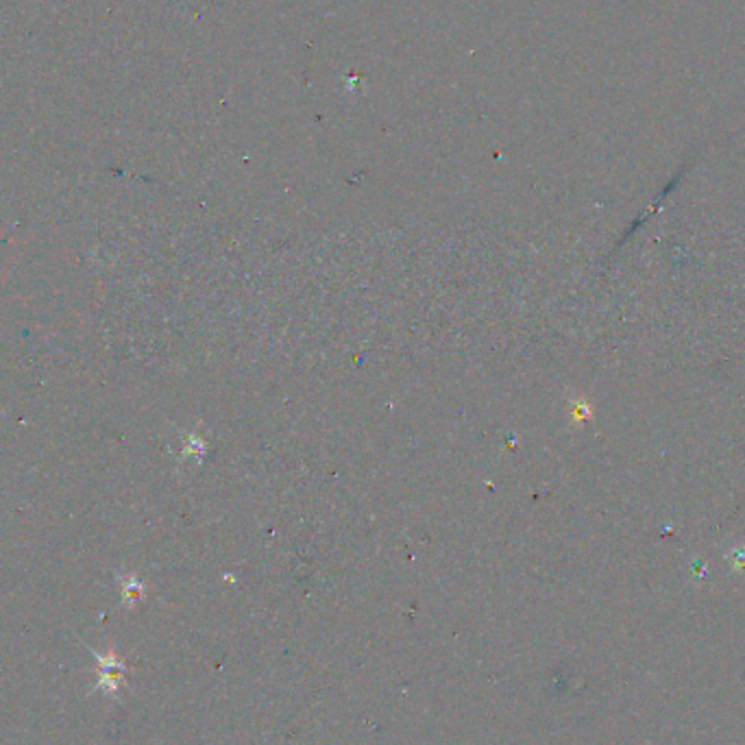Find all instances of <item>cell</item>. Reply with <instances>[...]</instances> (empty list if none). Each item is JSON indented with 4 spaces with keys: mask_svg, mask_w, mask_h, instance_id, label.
Returning a JSON list of instances; mask_svg holds the SVG:
<instances>
[{
    "mask_svg": "<svg viewBox=\"0 0 745 745\" xmlns=\"http://www.w3.org/2000/svg\"><path fill=\"white\" fill-rule=\"evenodd\" d=\"M96 658H99V669H100L99 689H103V691H108V693H116L118 691L120 682H123L125 665L114 656V654H108V656L96 654Z\"/></svg>",
    "mask_w": 745,
    "mask_h": 745,
    "instance_id": "1",
    "label": "cell"
}]
</instances>
